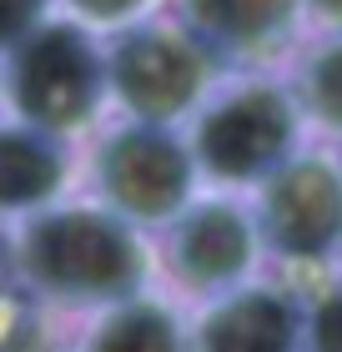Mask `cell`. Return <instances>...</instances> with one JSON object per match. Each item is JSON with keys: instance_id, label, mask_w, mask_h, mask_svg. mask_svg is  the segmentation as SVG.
Here are the masks:
<instances>
[{"instance_id": "obj_1", "label": "cell", "mask_w": 342, "mask_h": 352, "mask_svg": "<svg viewBox=\"0 0 342 352\" xmlns=\"http://www.w3.org/2000/svg\"><path fill=\"white\" fill-rule=\"evenodd\" d=\"M25 277L56 297L76 302H121L141 282V247L126 217L96 212V206H66L41 212L21 236Z\"/></svg>"}, {"instance_id": "obj_16", "label": "cell", "mask_w": 342, "mask_h": 352, "mask_svg": "<svg viewBox=\"0 0 342 352\" xmlns=\"http://www.w3.org/2000/svg\"><path fill=\"white\" fill-rule=\"evenodd\" d=\"M307 10L317 15V21H328L332 30H342V0H302Z\"/></svg>"}, {"instance_id": "obj_9", "label": "cell", "mask_w": 342, "mask_h": 352, "mask_svg": "<svg viewBox=\"0 0 342 352\" xmlns=\"http://www.w3.org/2000/svg\"><path fill=\"white\" fill-rule=\"evenodd\" d=\"M182 30L217 51H257L292 25L302 0H176Z\"/></svg>"}, {"instance_id": "obj_2", "label": "cell", "mask_w": 342, "mask_h": 352, "mask_svg": "<svg viewBox=\"0 0 342 352\" xmlns=\"http://www.w3.org/2000/svg\"><path fill=\"white\" fill-rule=\"evenodd\" d=\"M6 51V96L25 126L45 136H66L96 116L106 96V56L81 25L36 21Z\"/></svg>"}, {"instance_id": "obj_6", "label": "cell", "mask_w": 342, "mask_h": 352, "mask_svg": "<svg viewBox=\"0 0 342 352\" xmlns=\"http://www.w3.org/2000/svg\"><path fill=\"white\" fill-rule=\"evenodd\" d=\"M262 232L282 257H322L342 242V171L322 156H292L262 176Z\"/></svg>"}, {"instance_id": "obj_10", "label": "cell", "mask_w": 342, "mask_h": 352, "mask_svg": "<svg viewBox=\"0 0 342 352\" xmlns=\"http://www.w3.org/2000/svg\"><path fill=\"white\" fill-rule=\"evenodd\" d=\"M66 182V156L56 136L36 126H0V212L45 206Z\"/></svg>"}, {"instance_id": "obj_13", "label": "cell", "mask_w": 342, "mask_h": 352, "mask_svg": "<svg viewBox=\"0 0 342 352\" xmlns=\"http://www.w3.org/2000/svg\"><path fill=\"white\" fill-rule=\"evenodd\" d=\"M66 6L86 25H131L151 0H66Z\"/></svg>"}, {"instance_id": "obj_15", "label": "cell", "mask_w": 342, "mask_h": 352, "mask_svg": "<svg viewBox=\"0 0 342 352\" xmlns=\"http://www.w3.org/2000/svg\"><path fill=\"white\" fill-rule=\"evenodd\" d=\"M41 15H45V0H0V45L21 41Z\"/></svg>"}, {"instance_id": "obj_11", "label": "cell", "mask_w": 342, "mask_h": 352, "mask_svg": "<svg viewBox=\"0 0 342 352\" xmlns=\"http://www.w3.org/2000/svg\"><path fill=\"white\" fill-rule=\"evenodd\" d=\"M86 352H186L171 312L156 302H121L96 322Z\"/></svg>"}, {"instance_id": "obj_5", "label": "cell", "mask_w": 342, "mask_h": 352, "mask_svg": "<svg viewBox=\"0 0 342 352\" xmlns=\"http://www.w3.org/2000/svg\"><path fill=\"white\" fill-rule=\"evenodd\" d=\"M206 86V45L191 30L171 25H131L106 56V91L136 121L167 126L197 106Z\"/></svg>"}, {"instance_id": "obj_8", "label": "cell", "mask_w": 342, "mask_h": 352, "mask_svg": "<svg viewBox=\"0 0 342 352\" xmlns=\"http://www.w3.org/2000/svg\"><path fill=\"white\" fill-rule=\"evenodd\" d=\"M297 347V317L277 292L247 287L222 297L202 317L191 352H292Z\"/></svg>"}, {"instance_id": "obj_4", "label": "cell", "mask_w": 342, "mask_h": 352, "mask_svg": "<svg viewBox=\"0 0 342 352\" xmlns=\"http://www.w3.org/2000/svg\"><path fill=\"white\" fill-rule=\"evenodd\" d=\"M191 176L197 162L186 141H176L156 121L111 131L96 151V186L106 206L126 221H171L191 201Z\"/></svg>"}, {"instance_id": "obj_7", "label": "cell", "mask_w": 342, "mask_h": 352, "mask_svg": "<svg viewBox=\"0 0 342 352\" xmlns=\"http://www.w3.org/2000/svg\"><path fill=\"white\" fill-rule=\"evenodd\" d=\"M257 257V227L232 201H197L171 217V267L186 287H226Z\"/></svg>"}, {"instance_id": "obj_3", "label": "cell", "mask_w": 342, "mask_h": 352, "mask_svg": "<svg viewBox=\"0 0 342 352\" xmlns=\"http://www.w3.org/2000/svg\"><path fill=\"white\" fill-rule=\"evenodd\" d=\"M292 136H297V106L277 86H237L222 101L202 111L191 131V162L217 182H262V176L287 162Z\"/></svg>"}, {"instance_id": "obj_14", "label": "cell", "mask_w": 342, "mask_h": 352, "mask_svg": "<svg viewBox=\"0 0 342 352\" xmlns=\"http://www.w3.org/2000/svg\"><path fill=\"white\" fill-rule=\"evenodd\" d=\"M307 347L312 352H342V292L317 302L312 322H307Z\"/></svg>"}, {"instance_id": "obj_12", "label": "cell", "mask_w": 342, "mask_h": 352, "mask_svg": "<svg viewBox=\"0 0 342 352\" xmlns=\"http://www.w3.org/2000/svg\"><path fill=\"white\" fill-rule=\"evenodd\" d=\"M297 101L307 106V116L317 126L342 131V30L307 56V66L297 76Z\"/></svg>"}, {"instance_id": "obj_17", "label": "cell", "mask_w": 342, "mask_h": 352, "mask_svg": "<svg viewBox=\"0 0 342 352\" xmlns=\"http://www.w3.org/2000/svg\"><path fill=\"white\" fill-rule=\"evenodd\" d=\"M10 257V247H6V236H0V262H6Z\"/></svg>"}]
</instances>
